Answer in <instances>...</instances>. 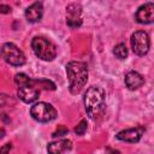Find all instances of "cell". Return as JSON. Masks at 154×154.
Returning a JSON list of instances; mask_svg holds the SVG:
<instances>
[{
    "mask_svg": "<svg viewBox=\"0 0 154 154\" xmlns=\"http://www.w3.org/2000/svg\"><path fill=\"white\" fill-rule=\"evenodd\" d=\"M69 89L71 94H78L88 81V67L82 61H70L66 65Z\"/></svg>",
    "mask_w": 154,
    "mask_h": 154,
    "instance_id": "1",
    "label": "cell"
},
{
    "mask_svg": "<svg viewBox=\"0 0 154 154\" xmlns=\"http://www.w3.org/2000/svg\"><path fill=\"white\" fill-rule=\"evenodd\" d=\"M103 90L99 87H90L87 89L84 94V106L88 116L90 118H95L102 109L103 107Z\"/></svg>",
    "mask_w": 154,
    "mask_h": 154,
    "instance_id": "2",
    "label": "cell"
},
{
    "mask_svg": "<svg viewBox=\"0 0 154 154\" xmlns=\"http://www.w3.org/2000/svg\"><path fill=\"white\" fill-rule=\"evenodd\" d=\"M31 47L34 53L37 58L45 61H51L57 55V47L55 45L45 37H34L31 41Z\"/></svg>",
    "mask_w": 154,
    "mask_h": 154,
    "instance_id": "3",
    "label": "cell"
},
{
    "mask_svg": "<svg viewBox=\"0 0 154 154\" xmlns=\"http://www.w3.org/2000/svg\"><path fill=\"white\" fill-rule=\"evenodd\" d=\"M0 54L4 58V60L6 63H8L10 65L13 66H22L25 63V55L24 53L14 45L11 42L4 43L1 49H0Z\"/></svg>",
    "mask_w": 154,
    "mask_h": 154,
    "instance_id": "4",
    "label": "cell"
},
{
    "mask_svg": "<svg viewBox=\"0 0 154 154\" xmlns=\"http://www.w3.org/2000/svg\"><path fill=\"white\" fill-rule=\"evenodd\" d=\"M31 117L40 122V123H47L57 118V111L55 108L47 102H37L30 108Z\"/></svg>",
    "mask_w": 154,
    "mask_h": 154,
    "instance_id": "5",
    "label": "cell"
},
{
    "mask_svg": "<svg viewBox=\"0 0 154 154\" xmlns=\"http://www.w3.org/2000/svg\"><path fill=\"white\" fill-rule=\"evenodd\" d=\"M17 95L25 103H31V102L36 101L38 99V96H40V88H38L37 81L31 79L26 84L18 85Z\"/></svg>",
    "mask_w": 154,
    "mask_h": 154,
    "instance_id": "6",
    "label": "cell"
},
{
    "mask_svg": "<svg viewBox=\"0 0 154 154\" xmlns=\"http://www.w3.org/2000/svg\"><path fill=\"white\" fill-rule=\"evenodd\" d=\"M130 42H131L134 53L137 55H144L149 51L150 41H149V36L146 31H142V30L135 31L131 35Z\"/></svg>",
    "mask_w": 154,
    "mask_h": 154,
    "instance_id": "7",
    "label": "cell"
},
{
    "mask_svg": "<svg viewBox=\"0 0 154 154\" xmlns=\"http://www.w3.org/2000/svg\"><path fill=\"white\" fill-rule=\"evenodd\" d=\"M66 24L76 29L82 24V7L77 4H71L66 7Z\"/></svg>",
    "mask_w": 154,
    "mask_h": 154,
    "instance_id": "8",
    "label": "cell"
},
{
    "mask_svg": "<svg viewBox=\"0 0 154 154\" xmlns=\"http://www.w3.org/2000/svg\"><path fill=\"white\" fill-rule=\"evenodd\" d=\"M136 22L141 24H150L154 20V5L152 2H147L138 7L135 14Z\"/></svg>",
    "mask_w": 154,
    "mask_h": 154,
    "instance_id": "9",
    "label": "cell"
},
{
    "mask_svg": "<svg viewBox=\"0 0 154 154\" xmlns=\"http://www.w3.org/2000/svg\"><path fill=\"white\" fill-rule=\"evenodd\" d=\"M143 132H144V128L138 126V128H132V129H126V130L119 131L116 137L120 141H124V142L136 143L141 140Z\"/></svg>",
    "mask_w": 154,
    "mask_h": 154,
    "instance_id": "10",
    "label": "cell"
},
{
    "mask_svg": "<svg viewBox=\"0 0 154 154\" xmlns=\"http://www.w3.org/2000/svg\"><path fill=\"white\" fill-rule=\"evenodd\" d=\"M43 6L41 1H36L25 10V18L29 23H36L42 18Z\"/></svg>",
    "mask_w": 154,
    "mask_h": 154,
    "instance_id": "11",
    "label": "cell"
},
{
    "mask_svg": "<svg viewBox=\"0 0 154 154\" xmlns=\"http://www.w3.org/2000/svg\"><path fill=\"white\" fill-rule=\"evenodd\" d=\"M72 148V142L70 140H59L55 142H51L47 146V150L52 154L66 153Z\"/></svg>",
    "mask_w": 154,
    "mask_h": 154,
    "instance_id": "12",
    "label": "cell"
},
{
    "mask_svg": "<svg viewBox=\"0 0 154 154\" xmlns=\"http://www.w3.org/2000/svg\"><path fill=\"white\" fill-rule=\"evenodd\" d=\"M144 83V78L142 75H140L136 71H130L125 75V84L130 90L138 89Z\"/></svg>",
    "mask_w": 154,
    "mask_h": 154,
    "instance_id": "13",
    "label": "cell"
},
{
    "mask_svg": "<svg viewBox=\"0 0 154 154\" xmlns=\"http://www.w3.org/2000/svg\"><path fill=\"white\" fill-rule=\"evenodd\" d=\"M113 53L118 59L123 60V59H126V57H128V48H126V46L124 43H119V45H117L114 47Z\"/></svg>",
    "mask_w": 154,
    "mask_h": 154,
    "instance_id": "14",
    "label": "cell"
},
{
    "mask_svg": "<svg viewBox=\"0 0 154 154\" xmlns=\"http://www.w3.org/2000/svg\"><path fill=\"white\" fill-rule=\"evenodd\" d=\"M31 81V78H29L25 73H17L14 76V83L17 85H22V84H26Z\"/></svg>",
    "mask_w": 154,
    "mask_h": 154,
    "instance_id": "15",
    "label": "cell"
},
{
    "mask_svg": "<svg viewBox=\"0 0 154 154\" xmlns=\"http://www.w3.org/2000/svg\"><path fill=\"white\" fill-rule=\"evenodd\" d=\"M10 101H12V99L5 94H0V112L4 111L5 107L10 106Z\"/></svg>",
    "mask_w": 154,
    "mask_h": 154,
    "instance_id": "16",
    "label": "cell"
},
{
    "mask_svg": "<svg viewBox=\"0 0 154 154\" xmlns=\"http://www.w3.org/2000/svg\"><path fill=\"white\" fill-rule=\"evenodd\" d=\"M85 130H87V120H81L79 123H78V125L75 128V132H76V135H83L84 132H85Z\"/></svg>",
    "mask_w": 154,
    "mask_h": 154,
    "instance_id": "17",
    "label": "cell"
},
{
    "mask_svg": "<svg viewBox=\"0 0 154 154\" xmlns=\"http://www.w3.org/2000/svg\"><path fill=\"white\" fill-rule=\"evenodd\" d=\"M69 132V130L66 129V128H64V126H60L55 132H53V137H60V136H64V135H66Z\"/></svg>",
    "mask_w": 154,
    "mask_h": 154,
    "instance_id": "18",
    "label": "cell"
},
{
    "mask_svg": "<svg viewBox=\"0 0 154 154\" xmlns=\"http://www.w3.org/2000/svg\"><path fill=\"white\" fill-rule=\"evenodd\" d=\"M10 12H11V7L8 5H0V13L6 14V13H10Z\"/></svg>",
    "mask_w": 154,
    "mask_h": 154,
    "instance_id": "19",
    "label": "cell"
},
{
    "mask_svg": "<svg viewBox=\"0 0 154 154\" xmlns=\"http://www.w3.org/2000/svg\"><path fill=\"white\" fill-rule=\"evenodd\" d=\"M11 148H12V144L11 143H6L4 147L0 148V153H7V152L11 150Z\"/></svg>",
    "mask_w": 154,
    "mask_h": 154,
    "instance_id": "20",
    "label": "cell"
}]
</instances>
